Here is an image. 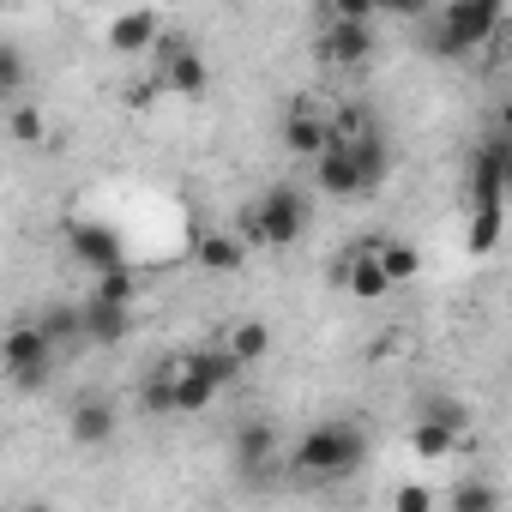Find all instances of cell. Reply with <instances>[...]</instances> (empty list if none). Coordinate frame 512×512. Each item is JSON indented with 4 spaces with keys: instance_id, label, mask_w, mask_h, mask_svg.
<instances>
[{
    "instance_id": "cell-10",
    "label": "cell",
    "mask_w": 512,
    "mask_h": 512,
    "mask_svg": "<svg viewBox=\"0 0 512 512\" xmlns=\"http://www.w3.org/2000/svg\"><path fill=\"white\" fill-rule=\"evenodd\" d=\"M464 187H470V211H506V175H500V157L488 139H476Z\"/></svg>"
},
{
    "instance_id": "cell-17",
    "label": "cell",
    "mask_w": 512,
    "mask_h": 512,
    "mask_svg": "<svg viewBox=\"0 0 512 512\" xmlns=\"http://www.w3.org/2000/svg\"><path fill=\"white\" fill-rule=\"evenodd\" d=\"M223 350H229L241 368H247V362H260V356L272 350V326H266V320H235V326L223 332Z\"/></svg>"
},
{
    "instance_id": "cell-23",
    "label": "cell",
    "mask_w": 512,
    "mask_h": 512,
    "mask_svg": "<svg viewBox=\"0 0 512 512\" xmlns=\"http://www.w3.org/2000/svg\"><path fill=\"white\" fill-rule=\"evenodd\" d=\"M506 235V211H470V229H464V247L470 253H494Z\"/></svg>"
},
{
    "instance_id": "cell-11",
    "label": "cell",
    "mask_w": 512,
    "mask_h": 512,
    "mask_svg": "<svg viewBox=\"0 0 512 512\" xmlns=\"http://www.w3.org/2000/svg\"><path fill=\"white\" fill-rule=\"evenodd\" d=\"M163 19L151 7H133V13H115L109 19V49L115 55H145V49H163Z\"/></svg>"
},
{
    "instance_id": "cell-5",
    "label": "cell",
    "mask_w": 512,
    "mask_h": 512,
    "mask_svg": "<svg viewBox=\"0 0 512 512\" xmlns=\"http://www.w3.org/2000/svg\"><path fill=\"white\" fill-rule=\"evenodd\" d=\"M157 85L175 91V97H205V91H211V67H205L199 43L163 37V49H157Z\"/></svg>"
},
{
    "instance_id": "cell-18",
    "label": "cell",
    "mask_w": 512,
    "mask_h": 512,
    "mask_svg": "<svg viewBox=\"0 0 512 512\" xmlns=\"http://www.w3.org/2000/svg\"><path fill=\"white\" fill-rule=\"evenodd\" d=\"M37 326H43V338L61 350V344H85V302L73 308V302H55V308H43L37 314Z\"/></svg>"
},
{
    "instance_id": "cell-3",
    "label": "cell",
    "mask_w": 512,
    "mask_h": 512,
    "mask_svg": "<svg viewBox=\"0 0 512 512\" xmlns=\"http://www.w3.org/2000/svg\"><path fill=\"white\" fill-rule=\"evenodd\" d=\"M163 368H169V380H175V410H181V416H199V410H211V404H217V392L241 380V362H235L223 344L181 350V356H169Z\"/></svg>"
},
{
    "instance_id": "cell-14",
    "label": "cell",
    "mask_w": 512,
    "mask_h": 512,
    "mask_svg": "<svg viewBox=\"0 0 512 512\" xmlns=\"http://www.w3.org/2000/svg\"><path fill=\"white\" fill-rule=\"evenodd\" d=\"M193 260L205 272H241L247 266V241L235 229H193Z\"/></svg>"
},
{
    "instance_id": "cell-6",
    "label": "cell",
    "mask_w": 512,
    "mask_h": 512,
    "mask_svg": "<svg viewBox=\"0 0 512 512\" xmlns=\"http://www.w3.org/2000/svg\"><path fill=\"white\" fill-rule=\"evenodd\" d=\"M314 55L326 67H362L374 55V25H356V19H332L320 7V37H314Z\"/></svg>"
},
{
    "instance_id": "cell-1",
    "label": "cell",
    "mask_w": 512,
    "mask_h": 512,
    "mask_svg": "<svg viewBox=\"0 0 512 512\" xmlns=\"http://www.w3.org/2000/svg\"><path fill=\"white\" fill-rule=\"evenodd\" d=\"M506 25V7L500 0H446L422 19V49L440 55V61H464L476 49H488Z\"/></svg>"
},
{
    "instance_id": "cell-4",
    "label": "cell",
    "mask_w": 512,
    "mask_h": 512,
    "mask_svg": "<svg viewBox=\"0 0 512 512\" xmlns=\"http://www.w3.org/2000/svg\"><path fill=\"white\" fill-rule=\"evenodd\" d=\"M253 211H260V229H266V247H296L314 223V199L296 187V181H272L260 199H253Z\"/></svg>"
},
{
    "instance_id": "cell-9",
    "label": "cell",
    "mask_w": 512,
    "mask_h": 512,
    "mask_svg": "<svg viewBox=\"0 0 512 512\" xmlns=\"http://www.w3.org/2000/svg\"><path fill=\"white\" fill-rule=\"evenodd\" d=\"M314 187L332 193V199H368V175H362V163H356L350 145H332V151L314 163Z\"/></svg>"
},
{
    "instance_id": "cell-22",
    "label": "cell",
    "mask_w": 512,
    "mask_h": 512,
    "mask_svg": "<svg viewBox=\"0 0 512 512\" xmlns=\"http://www.w3.org/2000/svg\"><path fill=\"white\" fill-rule=\"evenodd\" d=\"M91 296L109 302V308H133V302H139V272H133V266L103 272V278H91Z\"/></svg>"
},
{
    "instance_id": "cell-13",
    "label": "cell",
    "mask_w": 512,
    "mask_h": 512,
    "mask_svg": "<svg viewBox=\"0 0 512 512\" xmlns=\"http://www.w3.org/2000/svg\"><path fill=\"white\" fill-rule=\"evenodd\" d=\"M67 434H73V446H109L121 434V416H115L109 398H79L73 416H67Z\"/></svg>"
},
{
    "instance_id": "cell-20",
    "label": "cell",
    "mask_w": 512,
    "mask_h": 512,
    "mask_svg": "<svg viewBox=\"0 0 512 512\" xmlns=\"http://www.w3.org/2000/svg\"><path fill=\"white\" fill-rule=\"evenodd\" d=\"M446 512H500V482L488 476H458L446 494Z\"/></svg>"
},
{
    "instance_id": "cell-2",
    "label": "cell",
    "mask_w": 512,
    "mask_h": 512,
    "mask_svg": "<svg viewBox=\"0 0 512 512\" xmlns=\"http://www.w3.org/2000/svg\"><path fill=\"white\" fill-rule=\"evenodd\" d=\"M362 464H368V434L356 422H314L290 452V470L314 476V482H344Z\"/></svg>"
},
{
    "instance_id": "cell-30",
    "label": "cell",
    "mask_w": 512,
    "mask_h": 512,
    "mask_svg": "<svg viewBox=\"0 0 512 512\" xmlns=\"http://www.w3.org/2000/svg\"><path fill=\"white\" fill-rule=\"evenodd\" d=\"M19 512H55V506H49V500H31V506H19Z\"/></svg>"
},
{
    "instance_id": "cell-12",
    "label": "cell",
    "mask_w": 512,
    "mask_h": 512,
    "mask_svg": "<svg viewBox=\"0 0 512 512\" xmlns=\"http://www.w3.org/2000/svg\"><path fill=\"white\" fill-rule=\"evenodd\" d=\"M284 151H290V157H308V163H320V157L332 151V115L290 109V115H284Z\"/></svg>"
},
{
    "instance_id": "cell-25",
    "label": "cell",
    "mask_w": 512,
    "mask_h": 512,
    "mask_svg": "<svg viewBox=\"0 0 512 512\" xmlns=\"http://www.w3.org/2000/svg\"><path fill=\"white\" fill-rule=\"evenodd\" d=\"M7 133H13L19 145H43V139H49V127H43V115H37L31 103H13V115H7Z\"/></svg>"
},
{
    "instance_id": "cell-7",
    "label": "cell",
    "mask_w": 512,
    "mask_h": 512,
    "mask_svg": "<svg viewBox=\"0 0 512 512\" xmlns=\"http://www.w3.org/2000/svg\"><path fill=\"white\" fill-rule=\"evenodd\" d=\"M67 247H73V260H79L91 278L127 266V247H121V235H115L109 223H67Z\"/></svg>"
},
{
    "instance_id": "cell-19",
    "label": "cell",
    "mask_w": 512,
    "mask_h": 512,
    "mask_svg": "<svg viewBox=\"0 0 512 512\" xmlns=\"http://www.w3.org/2000/svg\"><path fill=\"white\" fill-rule=\"evenodd\" d=\"M458 434H464V428H452V422H440V416H416V428H410V446H416V458L440 464V458L458 446Z\"/></svg>"
},
{
    "instance_id": "cell-27",
    "label": "cell",
    "mask_w": 512,
    "mask_h": 512,
    "mask_svg": "<svg viewBox=\"0 0 512 512\" xmlns=\"http://www.w3.org/2000/svg\"><path fill=\"white\" fill-rule=\"evenodd\" d=\"M392 512H434V482H398Z\"/></svg>"
},
{
    "instance_id": "cell-29",
    "label": "cell",
    "mask_w": 512,
    "mask_h": 512,
    "mask_svg": "<svg viewBox=\"0 0 512 512\" xmlns=\"http://www.w3.org/2000/svg\"><path fill=\"white\" fill-rule=\"evenodd\" d=\"M494 133H506V139H512V103H500V127H494Z\"/></svg>"
},
{
    "instance_id": "cell-8",
    "label": "cell",
    "mask_w": 512,
    "mask_h": 512,
    "mask_svg": "<svg viewBox=\"0 0 512 512\" xmlns=\"http://www.w3.org/2000/svg\"><path fill=\"white\" fill-rule=\"evenodd\" d=\"M332 278H338L356 302H380V296H392V290H398V284L386 278V266H380V253H362L356 241L344 247V260L332 266Z\"/></svg>"
},
{
    "instance_id": "cell-24",
    "label": "cell",
    "mask_w": 512,
    "mask_h": 512,
    "mask_svg": "<svg viewBox=\"0 0 512 512\" xmlns=\"http://www.w3.org/2000/svg\"><path fill=\"white\" fill-rule=\"evenodd\" d=\"M139 404H145L151 416H181V410H175V380H169V368H151V374H145Z\"/></svg>"
},
{
    "instance_id": "cell-16",
    "label": "cell",
    "mask_w": 512,
    "mask_h": 512,
    "mask_svg": "<svg viewBox=\"0 0 512 512\" xmlns=\"http://www.w3.org/2000/svg\"><path fill=\"white\" fill-rule=\"evenodd\" d=\"M272 446H278V434H272V422H260V416L235 428V464H241L247 476H260V470H266Z\"/></svg>"
},
{
    "instance_id": "cell-28",
    "label": "cell",
    "mask_w": 512,
    "mask_h": 512,
    "mask_svg": "<svg viewBox=\"0 0 512 512\" xmlns=\"http://www.w3.org/2000/svg\"><path fill=\"white\" fill-rule=\"evenodd\" d=\"M488 145H494V157H500V175H506V193H512V139L506 133H482Z\"/></svg>"
},
{
    "instance_id": "cell-21",
    "label": "cell",
    "mask_w": 512,
    "mask_h": 512,
    "mask_svg": "<svg viewBox=\"0 0 512 512\" xmlns=\"http://www.w3.org/2000/svg\"><path fill=\"white\" fill-rule=\"evenodd\" d=\"M380 266H386L392 284H410V278L422 272V253H416L410 241H398V235H380Z\"/></svg>"
},
{
    "instance_id": "cell-26",
    "label": "cell",
    "mask_w": 512,
    "mask_h": 512,
    "mask_svg": "<svg viewBox=\"0 0 512 512\" xmlns=\"http://www.w3.org/2000/svg\"><path fill=\"white\" fill-rule=\"evenodd\" d=\"M19 91H25V55L13 43H0V97L19 103Z\"/></svg>"
},
{
    "instance_id": "cell-15",
    "label": "cell",
    "mask_w": 512,
    "mask_h": 512,
    "mask_svg": "<svg viewBox=\"0 0 512 512\" xmlns=\"http://www.w3.org/2000/svg\"><path fill=\"white\" fill-rule=\"evenodd\" d=\"M127 338H133V308H109V302L85 296V344L115 350V344H127Z\"/></svg>"
}]
</instances>
